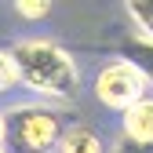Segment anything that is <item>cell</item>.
<instances>
[{
    "label": "cell",
    "instance_id": "1",
    "mask_svg": "<svg viewBox=\"0 0 153 153\" xmlns=\"http://www.w3.org/2000/svg\"><path fill=\"white\" fill-rule=\"evenodd\" d=\"M11 62L18 73V84H26L33 95L40 99H73L80 91V69H76L73 55L44 36H26L15 40L11 48Z\"/></svg>",
    "mask_w": 153,
    "mask_h": 153
},
{
    "label": "cell",
    "instance_id": "2",
    "mask_svg": "<svg viewBox=\"0 0 153 153\" xmlns=\"http://www.w3.org/2000/svg\"><path fill=\"white\" fill-rule=\"evenodd\" d=\"M73 113L48 102H22L4 113V146L0 153H55Z\"/></svg>",
    "mask_w": 153,
    "mask_h": 153
},
{
    "label": "cell",
    "instance_id": "7",
    "mask_svg": "<svg viewBox=\"0 0 153 153\" xmlns=\"http://www.w3.org/2000/svg\"><path fill=\"white\" fill-rule=\"evenodd\" d=\"M124 15L131 18L139 40L153 44V0H128V4H124Z\"/></svg>",
    "mask_w": 153,
    "mask_h": 153
},
{
    "label": "cell",
    "instance_id": "5",
    "mask_svg": "<svg viewBox=\"0 0 153 153\" xmlns=\"http://www.w3.org/2000/svg\"><path fill=\"white\" fill-rule=\"evenodd\" d=\"M55 153H106L102 139L95 135V131L88 124H69L62 131V139H59V149Z\"/></svg>",
    "mask_w": 153,
    "mask_h": 153
},
{
    "label": "cell",
    "instance_id": "3",
    "mask_svg": "<svg viewBox=\"0 0 153 153\" xmlns=\"http://www.w3.org/2000/svg\"><path fill=\"white\" fill-rule=\"evenodd\" d=\"M142 95H149V84H146V76L124 62V59H113L99 69V76H95V99H99L106 109H128V106H135Z\"/></svg>",
    "mask_w": 153,
    "mask_h": 153
},
{
    "label": "cell",
    "instance_id": "11",
    "mask_svg": "<svg viewBox=\"0 0 153 153\" xmlns=\"http://www.w3.org/2000/svg\"><path fill=\"white\" fill-rule=\"evenodd\" d=\"M0 146H4V113H0Z\"/></svg>",
    "mask_w": 153,
    "mask_h": 153
},
{
    "label": "cell",
    "instance_id": "9",
    "mask_svg": "<svg viewBox=\"0 0 153 153\" xmlns=\"http://www.w3.org/2000/svg\"><path fill=\"white\" fill-rule=\"evenodd\" d=\"M15 11L22 15V18H44V15L51 11V4H44V0H18Z\"/></svg>",
    "mask_w": 153,
    "mask_h": 153
},
{
    "label": "cell",
    "instance_id": "4",
    "mask_svg": "<svg viewBox=\"0 0 153 153\" xmlns=\"http://www.w3.org/2000/svg\"><path fill=\"white\" fill-rule=\"evenodd\" d=\"M120 120H124V139L153 146V95H142L135 106H128Z\"/></svg>",
    "mask_w": 153,
    "mask_h": 153
},
{
    "label": "cell",
    "instance_id": "6",
    "mask_svg": "<svg viewBox=\"0 0 153 153\" xmlns=\"http://www.w3.org/2000/svg\"><path fill=\"white\" fill-rule=\"evenodd\" d=\"M120 59L131 62V66H135V69L146 76V84L153 88V44L139 40V36H128V40L120 44Z\"/></svg>",
    "mask_w": 153,
    "mask_h": 153
},
{
    "label": "cell",
    "instance_id": "10",
    "mask_svg": "<svg viewBox=\"0 0 153 153\" xmlns=\"http://www.w3.org/2000/svg\"><path fill=\"white\" fill-rule=\"evenodd\" d=\"M109 153H153V146L149 142H131V139H117V142H113V149Z\"/></svg>",
    "mask_w": 153,
    "mask_h": 153
},
{
    "label": "cell",
    "instance_id": "8",
    "mask_svg": "<svg viewBox=\"0 0 153 153\" xmlns=\"http://www.w3.org/2000/svg\"><path fill=\"white\" fill-rule=\"evenodd\" d=\"M18 84V73H15V62H11V51L0 48V91H11Z\"/></svg>",
    "mask_w": 153,
    "mask_h": 153
}]
</instances>
